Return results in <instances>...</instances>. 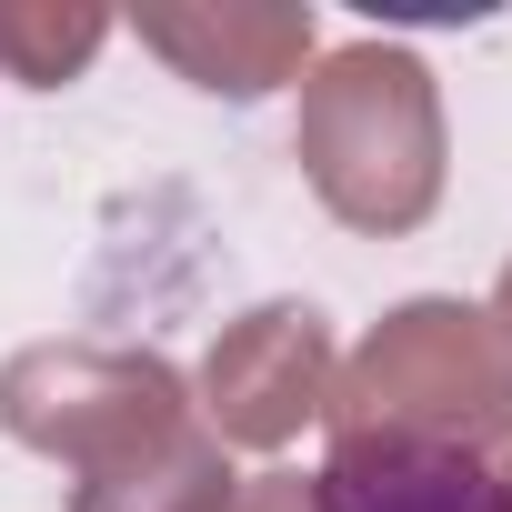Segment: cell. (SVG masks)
Here are the masks:
<instances>
[{
    "mask_svg": "<svg viewBox=\"0 0 512 512\" xmlns=\"http://www.w3.org/2000/svg\"><path fill=\"white\" fill-rule=\"evenodd\" d=\"M322 512H512V492L422 432H362L322 462Z\"/></svg>",
    "mask_w": 512,
    "mask_h": 512,
    "instance_id": "6da1fadb",
    "label": "cell"
}]
</instances>
